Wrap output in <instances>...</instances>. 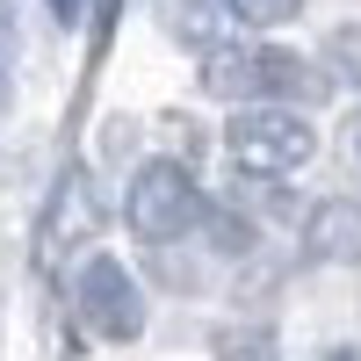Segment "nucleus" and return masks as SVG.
Wrapping results in <instances>:
<instances>
[{"instance_id": "obj_1", "label": "nucleus", "mask_w": 361, "mask_h": 361, "mask_svg": "<svg viewBox=\"0 0 361 361\" xmlns=\"http://www.w3.org/2000/svg\"><path fill=\"white\" fill-rule=\"evenodd\" d=\"M224 159L253 180H282L318 159V130L296 102H238L224 123Z\"/></svg>"}, {"instance_id": "obj_2", "label": "nucleus", "mask_w": 361, "mask_h": 361, "mask_svg": "<svg viewBox=\"0 0 361 361\" xmlns=\"http://www.w3.org/2000/svg\"><path fill=\"white\" fill-rule=\"evenodd\" d=\"M202 87L224 94V102H318L325 94L311 58H296L282 44H217V51H202Z\"/></svg>"}, {"instance_id": "obj_3", "label": "nucleus", "mask_w": 361, "mask_h": 361, "mask_svg": "<svg viewBox=\"0 0 361 361\" xmlns=\"http://www.w3.org/2000/svg\"><path fill=\"white\" fill-rule=\"evenodd\" d=\"M202 209H209V195H202V180L180 159H145L130 195H123V224L145 246H173V238H188L202 224Z\"/></svg>"}, {"instance_id": "obj_4", "label": "nucleus", "mask_w": 361, "mask_h": 361, "mask_svg": "<svg viewBox=\"0 0 361 361\" xmlns=\"http://www.w3.org/2000/svg\"><path fill=\"white\" fill-rule=\"evenodd\" d=\"M73 304H80V318H87V333H102V340H137L145 333V289H137V275L116 253H94L80 267V282H73Z\"/></svg>"}, {"instance_id": "obj_5", "label": "nucleus", "mask_w": 361, "mask_h": 361, "mask_svg": "<svg viewBox=\"0 0 361 361\" xmlns=\"http://www.w3.org/2000/svg\"><path fill=\"white\" fill-rule=\"evenodd\" d=\"M304 253L325 260V267H361V202L333 195L304 217Z\"/></svg>"}, {"instance_id": "obj_6", "label": "nucleus", "mask_w": 361, "mask_h": 361, "mask_svg": "<svg viewBox=\"0 0 361 361\" xmlns=\"http://www.w3.org/2000/svg\"><path fill=\"white\" fill-rule=\"evenodd\" d=\"M159 29L180 51H217V44H231L238 15L224 8V0H159Z\"/></svg>"}, {"instance_id": "obj_7", "label": "nucleus", "mask_w": 361, "mask_h": 361, "mask_svg": "<svg viewBox=\"0 0 361 361\" xmlns=\"http://www.w3.org/2000/svg\"><path fill=\"white\" fill-rule=\"evenodd\" d=\"M15 51H22V29H15V8L0 0V109L15 102Z\"/></svg>"}, {"instance_id": "obj_8", "label": "nucleus", "mask_w": 361, "mask_h": 361, "mask_svg": "<svg viewBox=\"0 0 361 361\" xmlns=\"http://www.w3.org/2000/svg\"><path fill=\"white\" fill-rule=\"evenodd\" d=\"M217 354L224 361H275V340L246 325V333H217Z\"/></svg>"}, {"instance_id": "obj_9", "label": "nucleus", "mask_w": 361, "mask_h": 361, "mask_svg": "<svg viewBox=\"0 0 361 361\" xmlns=\"http://www.w3.org/2000/svg\"><path fill=\"white\" fill-rule=\"evenodd\" d=\"M224 8H231L238 22H253V29H275V22L296 15V0H224Z\"/></svg>"}, {"instance_id": "obj_10", "label": "nucleus", "mask_w": 361, "mask_h": 361, "mask_svg": "<svg viewBox=\"0 0 361 361\" xmlns=\"http://www.w3.org/2000/svg\"><path fill=\"white\" fill-rule=\"evenodd\" d=\"M44 8H51L58 22H80V15H87V0H44Z\"/></svg>"}, {"instance_id": "obj_11", "label": "nucleus", "mask_w": 361, "mask_h": 361, "mask_svg": "<svg viewBox=\"0 0 361 361\" xmlns=\"http://www.w3.org/2000/svg\"><path fill=\"white\" fill-rule=\"evenodd\" d=\"M325 361H361V347H333V354H325Z\"/></svg>"}]
</instances>
